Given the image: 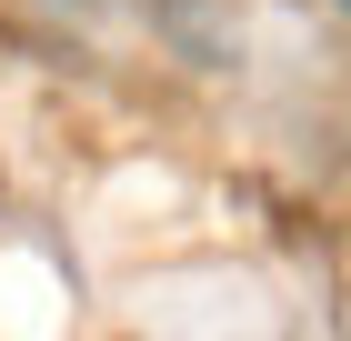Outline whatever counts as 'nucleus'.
<instances>
[{
	"mask_svg": "<svg viewBox=\"0 0 351 341\" xmlns=\"http://www.w3.org/2000/svg\"><path fill=\"white\" fill-rule=\"evenodd\" d=\"M341 10H351V0H341Z\"/></svg>",
	"mask_w": 351,
	"mask_h": 341,
	"instance_id": "obj_1",
	"label": "nucleus"
}]
</instances>
